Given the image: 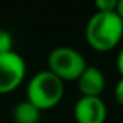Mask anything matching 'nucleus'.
Returning a JSON list of instances; mask_svg holds the SVG:
<instances>
[{
  "mask_svg": "<svg viewBox=\"0 0 123 123\" xmlns=\"http://www.w3.org/2000/svg\"><path fill=\"white\" fill-rule=\"evenodd\" d=\"M74 117L77 123H104L107 107L101 97L81 96L74 104Z\"/></svg>",
  "mask_w": 123,
  "mask_h": 123,
  "instance_id": "obj_5",
  "label": "nucleus"
},
{
  "mask_svg": "<svg viewBox=\"0 0 123 123\" xmlns=\"http://www.w3.org/2000/svg\"><path fill=\"white\" fill-rule=\"evenodd\" d=\"M123 38V20L116 12H94L86 26V39L88 45L107 52L114 49Z\"/></svg>",
  "mask_w": 123,
  "mask_h": 123,
  "instance_id": "obj_1",
  "label": "nucleus"
},
{
  "mask_svg": "<svg viewBox=\"0 0 123 123\" xmlns=\"http://www.w3.org/2000/svg\"><path fill=\"white\" fill-rule=\"evenodd\" d=\"M94 6L97 12H116L117 0H97Z\"/></svg>",
  "mask_w": 123,
  "mask_h": 123,
  "instance_id": "obj_9",
  "label": "nucleus"
},
{
  "mask_svg": "<svg viewBox=\"0 0 123 123\" xmlns=\"http://www.w3.org/2000/svg\"><path fill=\"white\" fill-rule=\"evenodd\" d=\"M116 67L120 73V75L123 77V46L120 48L119 54H117V59H116Z\"/></svg>",
  "mask_w": 123,
  "mask_h": 123,
  "instance_id": "obj_11",
  "label": "nucleus"
},
{
  "mask_svg": "<svg viewBox=\"0 0 123 123\" xmlns=\"http://www.w3.org/2000/svg\"><path fill=\"white\" fill-rule=\"evenodd\" d=\"M26 77V62L18 52L0 55V94L16 90Z\"/></svg>",
  "mask_w": 123,
  "mask_h": 123,
  "instance_id": "obj_4",
  "label": "nucleus"
},
{
  "mask_svg": "<svg viewBox=\"0 0 123 123\" xmlns=\"http://www.w3.org/2000/svg\"><path fill=\"white\" fill-rule=\"evenodd\" d=\"M12 117L15 123H38L41 119V110L36 109L31 101L22 100L13 107Z\"/></svg>",
  "mask_w": 123,
  "mask_h": 123,
  "instance_id": "obj_7",
  "label": "nucleus"
},
{
  "mask_svg": "<svg viewBox=\"0 0 123 123\" xmlns=\"http://www.w3.org/2000/svg\"><path fill=\"white\" fill-rule=\"evenodd\" d=\"M114 98L120 106H123V77L114 86Z\"/></svg>",
  "mask_w": 123,
  "mask_h": 123,
  "instance_id": "obj_10",
  "label": "nucleus"
},
{
  "mask_svg": "<svg viewBox=\"0 0 123 123\" xmlns=\"http://www.w3.org/2000/svg\"><path fill=\"white\" fill-rule=\"evenodd\" d=\"M13 51V38L6 29H0V55Z\"/></svg>",
  "mask_w": 123,
  "mask_h": 123,
  "instance_id": "obj_8",
  "label": "nucleus"
},
{
  "mask_svg": "<svg viewBox=\"0 0 123 123\" xmlns=\"http://www.w3.org/2000/svg\"><path fill=\"white\" fill-rule=\"evenodd\" d=\"M77 86L81 96L100 97L106 87V77L101 73V70H98L97 67L87 65V68L78 77Z\"/></svg>",
  "mask_w": 123,
  "mask_h": 123,
  "instance_id": "obj_6",
  "label": "nucleus"
},
{
  "mask_svg": "<svg viewBox=\"0 0 123 123\" xmlns=\"http://www.w3.org/2000/svg\"><path fill=\"white\" fill-rule=\"evenodd\" d=\"M116 13L120 16V19L123 20V0H117V7H116Z\"/></svg>",
  "mask_w": 123,
  "mask_h": 123,
  "instance_id": "obj_12",
  "label": "nucleus"
},
{
  "mask_svg": "<svg viewBox=\"0 0 123 123\" xmlns=\"http://www.w3.org/2000/svg\"><path fill=\"white\" fill-rule=\"evenodd\" d=\"M49 71L62 81H77L87 68V61L81 52L71 46H56L48 56Z\"/></svg>",
  "mask_w": 123,
  "mask_h": 123,
  "instance_id": "obj_3",
  "label": "nucleus"
},
{
  "mask_svg": "<svg viewBox=\"0 0 123 123\" xmlns=\"http://www.w3.org/2000/svg\"><path fill=\"white\" fill-rule=\"evenodd\" d=\"M64 81L58 78L49 70L36 73L28 83L26 100L31 101L36 109L48 110L55 107L64 97Z\"/></svg>",
  "mask_w": 123,
  "mask_h": 123,
  "instance_id": "obj_2",
  "label": "nucleus"
}]
</instances>
